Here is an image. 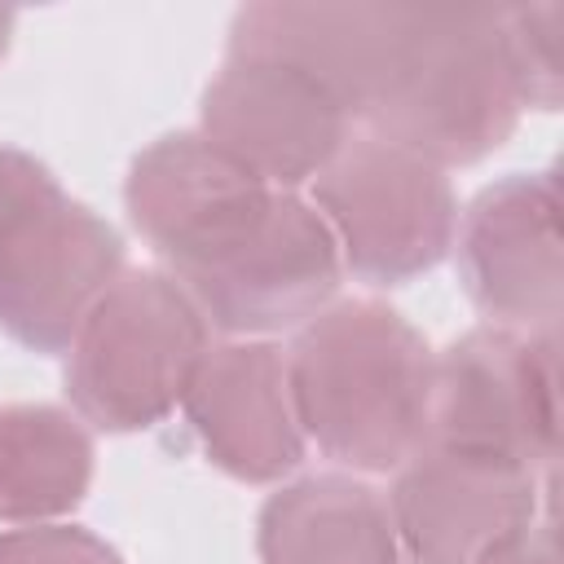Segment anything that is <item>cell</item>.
<instances>
[{
	"label": "cell",
	"instance_id": "cell-12",
	"mask_svg": "<svg viewBox=\"0 0 564 564\" xmlns=\"http://www.w3.org/2000/svg\"><path fill=\"white\" fill-rule=\"evenodd\" d=\"M410 4H247L229 26V57H264L313 79L361 119L401 48Z\"/></svg>",
	"mask_w": 564,
	"mask_h": 564
},
{
	"label": "cell",
	"instance_id": "cell-13",
	"mask_svg": "<svg viewBox=\"0 0 564 564\" xmlns=\"http://www.w3.org/2000/svg\"><path fill=\"white\" fill-rule=\"evenodd\" d=\"M181 405L207 458L238 480L264 485L304 458V432L286 388V352L273 344L247 339L207 348Z\"/></svg>",
	"mask_w": 564,
	"mask_h": 564
},
{
	"label": "cell",
	"instance_id": "cell-1",
	"mask_svg": "<svg viewBox=\"0 0 564 564\" xmlns=\"http://www.w3.org/2000/svg\"><path fill=\"white\" fill-rule=\"evenodd\" d=\"M432 348L379 300L326 304L295 330L286 388L295 423L352 471H392L432 423Z\"/></svg>",
	"mask_w": 564,
	"mask_h": 564
},
{
	"label": "cell",
	"instance_id": "cell-18",
	"mask_svg": "<svg viewBox=\"0 0 564 564\" xmlns=\"http://www.w3.org/2000/svg\"><path fill=\"white\" fill-rule=\"evenodd\" d=\"M476 564H560V546H555L551 520H529L524 529H516L511 538L489 546Z\"/></svg>",
	"mask_w": 564,
	"mask_h": 564
},
{
	"label": "cell",
	"instance_id": "cell-10",
	"mask_svg": "<svg viewBox=\"0 0 564 564\" xmlns=\"http://www.w3.org/2000/svg\"><path fill=\"white\" fill-rule=\"evenodd\" d=\"M339 273L344 260L317 207L295 189H278L269 220L247 247L176 286L194 300L207 326L225 335H273L317 317L330 304Z\"/></svg>",
	"mask_w": 564,
	"mask_h": 564
},
{
	"label": "cell",
	"instance_id": "cell-2",
	"mask_svg": "<svg viewBox=\"0 0 564 564\" xmlns=\"http://www.w3.org/2000/svg\"><path fill=\"white\" fill-rule=\"evenodd\" d=\"M520 110L524 93L502 9L410 4L401 48L361 123L436 167H463L498 150Z\"/></svg>",
	"mask_w": 564,
	"mask_h": 564
},
{
	"label": "cell",
	"instance_id": "cell-3",
	"mask_svg": "<svg viewBox=\"0 0 564 564\" xmlns=\"http://www.w3.org/2000/svg\"><path fill=\"white\" fill-rule=\"evenodd\" d=\"M119 273V234L70 203L44 163L0 145V330L62 352Z\"/></svg>",
	"mask_w": 564,
	"mask_h": 564
},
{
	"label": "cell",
	"instance_id": "cell-17",
	"mask_svg": "<svg viewBox=\"0 0 564 564\" xmlns=\"http://www.w3.org/2000/svg\"><path fill=\"white\" fill-rule=\"evenodd\" d=\"M0 564H123V560L88 529L26 524L0 533Z\"/></svg>",
	"mask_w": 564,
	"mask_h": 564
},
{
	"label": "cell",
	"instance_id": "cell-19",
	"mask_svg": "<svg viewBox=\"0 0 564 564\" xmlns=\"http://www.w3.org/2000/svg\"><path fill=\"white\" fill-rule=\"evenodd\" d=\"M9 35H13V13L0 9V57H4V48H9Z\"/></svg>",
	"mask_w": 564,
	"mask_h": 564
},
{
	"label": "cell",
	"instance_id": "cell-6",
	"mask_svg": "<svg viewBox=\"0 0 564 564\" xmlns=\"http://www.w3.org/2000/svg\"><path fill=\"white\" fill-rule=\"evenodd\" d=\"M427 441L551 471L560 449L555 330L476 326L432 366Z\"/></svg>",
	"mask_w": 564,
	"mask_h": 564
},
{
	"label": "cell",
	"instance_id": "cell-5",
	"mask_svg": "<svg viewBox=\"0 0 564 564\" xmlns=\"http://www.w3.org/2000/svg\"><path fill=\"white\" fill-rule=\"evenodd\" d=\"M313 207L326 220L339 260L379 286L427 273L458 229V203L445 167L379 137H348L313 176Z\"/></svg>",
	"mask_w": 564,
	"mask_h": 564
},
{
	"label": "cell",
	"instance_id": "cell-14",
	"mask_svg": "<svg viewBox=\"0 0 564 564\" xmlns=\"http://www.w3.org/2000/svg\"><path fill=\"white\" fill-rule=\"evenodd\" d=\"M260 564H401L388 502L339 471L278 489L260 511Z\"/></svg>",
	"mask_w": 564,
	"mask_h": 564
},
{
	"label": "cell",
	"instance_id": "cell-16",
	"mask_svg": "<svg viewBox=\"0 0 564 564\" xmlns=\"http://www.w3.org/2000/svg\"><path fill=\"white\" fill-rule=\"evenodd\" d=\"M507 13V44L524 106L555 110L564 97V4H520Z\"/></svg>",
	"mask_w": 564,
	"mask_h": 564
},
{
	"label": "cell",
	"instance_id": "cell-4",
	"mask_svg": "<svg viewBox=\"0 0 564 564\" xmlns=\"http://www.w3.org/2000/svg\"><path fill=\"white\" fill-rule=\"evenodd\" d=\"M207 322L176 278L123 269L66 344V397L101 432L154 427L207 357Z\"/></svg>",
	"mask_w": 564,
	"mask_h": 564
},
{
	"label": "cell",
	"instance_id": "cell-9",
	"mask_svg": "<svg viewBox=\"0 0 564 564\" xmlns=\"http://www.w3.org/2000/svg\"><path fill=\"white\" fill-rule=\"evenodd\" d=\"M533 511L538 471L441 441H423L397 467L388 498L397 546L414 564H476Z\"/></svg>",
	"mask_w": 564,
	"mask_h": 564
},
{
	"label": "cell",
	"instance_id": "cell-11",
	"mask_svg": "<svg viewBox=\"0 0 564 564\" xmlns=\"http://www.w3.org/2000/svg\"><path fill=\"white\" fill-rule=\"evenodd\" d=\"M348 115L300 70L264 57H225L203 93V132L273 189L313 181L348 141Z\"/></svg>",
	"mask_w": 564,
	"mask_h": 564
},
{
	"label": "cell",
	"instance_id": "cell-15",
	"mask_svg": "<svg viewBox=\"0 0 564 564\" xmlns=\"http://www.w3.org/2000/svg\"><path fill=\"white\" fill-rule=\"evenodd\" d=\"M93 480V441L57 405L0 410V520H53Z\"/></svg>",
	"mask_w": 564,
	"mask_h": 564
},
{
	"label": "cell",
	"instance_id": "cell-8",
	"mask_svg": "<svg viewBox=\"0 0 564 564\" xmlns=\"http://www.w3.org/2000/svg\"><path fill=\"white\" fill-rule=\"evenodd\" d=\"M458 278L489 326L555 330L564 308L560 194L551 172H516L485 185L454 229Z\"/></svg>",
	"mask_w": 564,
	"mask_h": 564
},
{
	"label": "cell",
	"instance_id": "cell-7",
	"mask_svg": "<svg viewBox=\"0 0 564 564\" xmlns=\"http://www.w3.org/2000/svg\"><path fill=\"white\" fill-rule=\"evenodd\" d=\"M278 189L234 163L198 132L159 137L145 145L123 185L137 234L181 286L247 247L269 220Z\"/></svg>",
	"mask_w": 564,
	"mask_h": 564
}]
</instances>
